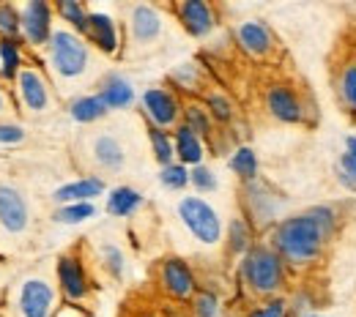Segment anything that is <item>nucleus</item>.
<instances>
[{"label":"nucleus","instance_id":"6e6552de","mask_svg":"<svg viewBox=\"0 0 356 317\" xmlns=\"http://www.w3.org/2000/svg\"><path fill=\"white\" fill-rule=\"evenodd\" d=\"M52 307H55V290L49 287V282L28 279L22 284V295H19L22 317H49Z\"/></svg>","mask_w":356,"mask_h":317},{"label":"nucleus","instance_id":"cd10ccee","mask_svg":"<svg viewBox=\"0 0 356 317\" xmlns=\"http://www.w3.org/2000/svg\"><path fill=\"white\" fill-rule=\"evenodd\" d=\"M227 241H230V252L233 255H247L252 249L250 243V225L244 219H233L227 230Z\"/></svg>","mask_w":356,"mask_h":317},{"label":"nucleus","instance_id":"7c9ffc66","mask_svg":"<svg viewBox=\"0 0 356 317\" xmlns=\"http://www.w3.org/2000/svg\"><path fill=\"white\" fill-rule=\"evenodd\" d=\"M184 115H186V126H189L197 137H206L209 132H211L209 110H203V107H197V104H189V107L184 110Z\"/></svg>","mask_w":356,"mask_h":317},{"label":"nucleus","instance_id":"c9c22d12","mask_svg":"<svg viewBox=\"0 0 356 317\" xmlns=\"http://www.w3.org/2000/svg\"><path fill=\"white\" fill-rule=\"evenodd\" d=\"M250 317H288V301L282 298H268L261 307H255Z\"/></svg>","mask_w":356,"mask_h":317},{"label":"nucleus","instance_id":"0eeeda50","mask_svg":"<svg viewBox=\"0 0 356 317\" xmlns=\"http://www.w3.org/2000/svg\"><path fill=\"white\" fill-rule=\"evenodd\" d=\"M143 112L148 115V121L156 126V129H168L178 121V107L176 96L165 88H151V91L143 93Z\"/></svg>","mask_w":356,"mask_h":317},{"label":"nucleus","instance_id":"f3484780","mask_svg":"<svg viewBox=\"0 0 356 317\" xmlns=\"http://www.w3.org/2000/svg\"><path fill=\"white\" fill-rule=\"evenodd\" d=\"M88 36L93 39V44L99 46L102 52L113 55L118 52V28H115V19L104 11H90L88 19Z\"/></svg>","mask_w":356,"mask_h":317},{"label":"nucleus","instance_id":"473e14b6","mask_svg":"<svg viewBox=\"0 0 356 317\" xmlns=\"http://www.w3.org/2000/svg\"><path fill=\"white\" fill-rule=\"evenodd\" d=\"M159 181L165 183L168 189H184L189 183V170L184 164H168V167H162Z\"/></svg>","mask_w":356,"mask_h":317},{"label":"nucleus","instance_id":"9d476101","mask_svg":"<svg viewBox=\"0 0 356 317\" xmlns=\"http://www.w3.org/2000/svg\"><path fill=\"white\" fill-rule=\"evenodd\" d=\"M58 282L69 301H83L88 295V276L77 257H60L58 260Z\"/></svg>","mask_w":356,"mask_h":317},{"label":"nucleus","instance_id":"7ed1b4c3","mask_svg":"<svg viewBox=\"0 0 356 317\" xmlns=\"http://www.w3.org/2000/svg\"><path fill=\"white\" fill-rule=\"evenodd\" d=\"M49 60L58 77L77 80L88 69V46L72 31H55L49 39Z\"/></svg>","mask_w":356,"mask_h":317},{"label":"nucleus","instance_id":"39448f33","mask_svg":"<svg viewBox=\"0 0 356 317\" xmlns=\"http://www.w3.org/2000/svg\"><path fill=\"white\" fill-rule=\"evenodd\" d=\"M19 25L31 44H49V39L55 33L52 31V8L44 0H31L19 14Z\"/></svg>","mask_w":356,"mask_h":317},{"label":"nucleus","instance_id":"c85d7f7f","mask_svg":"<svg viewBox=\"0 0 356 317\" xmlns=\"http://www.w3.org/2000/svg\"><path fill=\"white\" fill-rule=\"evenodd\" d=\"M96 214V208H93V203H72V205H63L58 214H55V219L60 222V225H80V222H86Z\"/></svg>","mask_w":356,"mask_h":317},{"label":"nucleus","instance_id":"a878e982","mask_svg":"<svg viewBox=\"0 0 356 317\" xmlns=\"http://www.w3.org/2000/svg\"><path fill=\"white\" fill-rule=\"evenodd\" d=\"M58 14L74 28V31H80V33H88V19H90V11L83 6V3H77V0H58Z\"/></svg>","mask_w":356,"mask_h":317},{"label":"nucleus","instance_id":"4468645a","mask_svg":"<svg viewBox=\"0 0 356 317\" xmlns=\"http://www.w3.org/2000/svg\"><path fill=\"white\" fill-rule=\"evenodd\" d=\"M162 287L173 298H189L195 293V273L184 260L170 257L162 263Z\"/></svg>","mask_w":356,"mask_h":317},{"label":"nucleus","instance_id":"c756f323","mask_svg":"<svg viewBox=\"0 0 356 317\" xmlns=\"http://www.w3.org/2000/svg\"><path fill=\"white\" fill-rule=\"evenodd\" d=\"M17 69H19V49L14 39H3L0 42V74L3 77H17Z\"/></svg>","mask_w":356,"mask_h":317},{"label":"nucleus","instance_id":"e433bc0d","mask_svg":"<svg viewBox=\"0 0 356 317\" xmlns=\"http://www.w3.org/2000/svg\"><path fill=\"white\" fill-rule=\"evenodd\" d=\"M206 101H209V112H211L217 121H230V118H233V104L227 101V96L211 93Z\"/></svg>","mask_w":356,"mask_h":317},{"label":"nucleus","instance_id":"c03bdc74","mask_svg":"<svg viewBox=\"0 0 356 317\" xmlns=\"http://www.w3.org/2000/svg\"><path fill=\"white\" fill-rule=\"evenodd\" d=\"M318 317H321V315H318Z\"/></svg>","mask_w":356,"mask_h":317},{"label":"nucleus","instance_id":"72a5a7b5","mask_svg":"<svg viewBox=\"0 0 356 317\" xmlns=\"http://www.w3.org/2000/svg\"><path fill=\"white\" fill-rule=\"evenodd\" d=\"M192 309H195V317H217V312H220V301H217L214 293L203 290V293H197Z\"/></svg>","mask_w":356,"mask_h":317},{"label":"nucleus","instance_id":"a19ab883","mask_svg":"<svg viewBox=\"0 0 356 317\" xmlns=\"http://www.w3.org/2000/svg\"><path fill=\"white\" fill-rule=\"evenodd\" d=\"M25 132L19 126H0V142H19Z\"/></svg>","mask_w":356,"mask_h":317},{"label":"nucleus","instance_id":"f8f14e48","mask_svg":"<svg viewBox=\"0 0 356 317\" xmlns=\"http://www.w3.org/2000/svg\"><path fill=\"white\" fill-rule=\"evenodd\" d=\"M0 225L8 232H22L28 227L25 197L11 186H0Z\"/></svg>","mask_w":356,"mask_h":317},{"label":"nucleus","instance_id":"b1692460","mask_svg":"<svg viewBox=\"0 0 356 317\" xmlns=\"http://www.w3.org/2000/svg\"><path fill=\"white\" fill-rule=\"evenodd\" d=\"M337 93H340V101L356 115V60H348L346 66H340V71H337Z\"/></svg>","mask_w":356,"mask_h":317},{"label":"nucleus","instance_id":"2eb2a0df","mask_svg":"<svg viewBox=\"0 0 356 317\" xmlns=\"http://www.w3.org/2000/svg\"><path fill=\"white\" fill-rule=\"evenodd\" d=\"M247 203L252 208V222H261L268 225L277 219V211H280V200L274 191H268L266 183H261L258 178L247 183Z\"/></svg>","mask_w":356,"mask_h":317},{"label":"nucleus","instance_id":"f257e3e1","mask_svg":"<svg viewBox=\"0 0 356 317\" xmlns=\"http://www.w3.org/2000/svg\"><path fill=\"white\" fill-rule=\"evenodd\" d=\"M326 241L329 238L323 235V230L315 222V216L310 211H305V214L280 219L277 225L271 227L268 246L285 260V266L305 268V266H312L323 255Z\"/></svg>","mask_w":356,"mask_h":317},{"label":"nucleus","instance_id":"2f4dec72","mask_svg":"<svg viewBox=\"0 0 356 317\" xmlns=\"http://www.w3.org/2000/svg\"><path fill=\"white\" fill-rule=\"evenodd\" d=\"M310 214L315 216V222L321 225L323 235H326V238H332V235H334V230H337V225H340L337 211H334L332 205H315V208H310Z\"/></svg>","mask_w":356,"mask_h":317},{"label":"nucleus","instance_id":"4be33fe9","mask_svg":"<svg viewBox=\"0 0 356 317\" xmlns=\"http://www.w3.org/2000/svg\"><path fill=\"white\" fill-rule=\"evenodd\" d=\"M140 205H143V194L129 189V186L113 189V194H110V200H107V211H110L113 216H129Z\"/></svg>","mask_w":356,"mask_h":317},{"label":"nucleus","instance_id":"f03ea898","mask_svg":"<svg viewBox=\"0 0 356 317\" xmlns=\"http://www.w3.org/2000/svg\"><path fill=\"white\" fill-rule=\"evenodd\" d=\"M285 273H288L285 260L266 243H255L241 260V279L258 295L274 298L285 284Z\"/></svg>","mask_w":356,"mask_h":317},{"label":"nucleus","instance_id":"ddd939ff","mask_svg":"<svg viewBox=\"0 0 356 317\" xmlns=\"http://www.w3.org/2000/svg\"><path fill=\"white\" fill-rule=\"evenodd\" d=\"M129 31H132V39L137 44H151L159 39L162 33V17L154 6H134L132 14H129Z\"/></svg>","mask_w":356,"mask_h":317},{"label":"nucleus","instance_id":"37998d69","mask_svg":"<svg viewBox=\"0 0 356 317\" xmlns=\"http://www.w3.org/2000/svg\"><path fill=\"white\" fill-rule=\"evenodd\" d=\"M3 107H6V98H3V93H0V112H3Z\"/></svg>","mask_w":356,"mask_h":317},{"label":"nucleus","instance_id":"aec40b11","mask_svg":"<svg viewBox=\"0 0 356 317\" xmlns=\"http://www.w3.org/2000/svg\"><path fill=\"white\" fill-rule=\"evenodd\" d=\"M93 159L104 170H121L124 167V145L113 135H102L93 139Z\"/></svg>","mask_w":356,"mask_h":317},{"label":"nucleus","instance_id":"423d86ee","mask_svg":"<svg viewBox=\"0 0 356 317\" xmlns=\"http://www.w3.org/2000/svg\"><path fill=\"white\" fill-rule=\"evenodd\" d=\"M266 110L282 123H302L305 121V104L299 93L291 85H271L266 91Z\"/></svg>","mask_w":356,"mask_h":317},{"label":"nucleus","instance_id":"79ce46f5","mask_svg":"<svg viewBox=\"0 0 356 317\" xmlns=\"http://www.w3.org/2000/svg\"><path fill=\"white\" fill-rule=\"evenodd\" d=\"M337 178H340V183H343L346 189L356 191V175L354 173H348V170H340V167H337Z\"/></svg>","mask_w":356,"mask_h":317},{"label":"nucleus","instance_id":"4c0bfd02","mask_svg":"<svg viewBox=\"0 0 356 317\" xmlns=\"http://www.w3.org/2000/svg\"><path fill=\"white\" fill-rule=\"evenodd\" d=\"M189 183H195L200 191H214L217 189V178H214V173L209 170V167H192V173H189Z\"/></svg>","mask_w":356,"mask_h":317},{"label":"nucleus","instance_id":"a211bd4d","mask_svg":"<svg viewBox=\"0 0 356 317\" xmlns=\"http://www.w3.org/2000/svg\"><path fill=\"white\" fill-rule=\"evenodd\" d=\"M104 191V181L102 178H80V181H72L66 186H60L55 191V200L63 203V205H72V203H90L93 197H99Z\"/></svg>","mask_w":356,"mask_h":317},{"label":"nucleus","instance_id":"f704fd0d","mask_svg":"<svg viewBox=\"0 0 356 317\" xmlns=\"http://www.w3.org/2000/svg\"><path fill=\"white\" fill-rule=\"evenodd\" d=\"M17 31H22V25H19V14H17V8L14 6H0V33H6V39H11V36H17Z\"/></svg>","mask_w":356,"mask_h":317},{"label":"nucleus","instance_id":"bb28decb","mask_svg":"<svg viewBox=\"0 0 356 317\" xmlns=\"http://www.w3.org/2000/svg\"><path fill=\"white\" fill-rule=\"evenodd\" d=\"M148 137H151V148H154L156 162H159L162 167L173 164V159H176V142L170 139V135H168L165 129L151 126V129H148Z\"/></svg>","mask_w":356,"mask_h":317},{"label":"nucleus","instance_id":"9b49d317","mask_svg":"<svg viewBox=\"0 0 356 317\" xmlns=\"http://www.w3.org/2000/svg\"><path fill=\"white\" fill-rule=\"evenodd\" d=\"M236 39H238V46L252 58H264L274 49V36H271L266 22H261V19H250L244 25H238Z\"/></svg>","mask_w":356,"mask_h":317},{"label":"nucleus","instance_id":"1a4fd4ad","mask_svg":"<svg viewBox=\"0 0 356 317\" xmlns=\"http://www.w3.org/2000/svg\"><path fill=\"white\" fill-rule=\"evenodd\" d=\"M178 19L186 28L189 36H209L217 25V14L203 0H184L178 6Z\"/></svg>","mask_w":356,"mask_h":317},{"label":"nucleus","instance_id":"5701e85b","mask_svg":"<svg viewBox=\"0 0 356 317\" xmlns=\"http://www.w3.org/2000/svg\"><path fill=\"white\" fill-rule=\"evenodd\" d=\"M69 112H72V118H74L77 123H93V121H99V118L107 112V104L102 101L99 93H96V96H80V98L72 101Z\"/></svg>","mask_w":356,"mask_h":317},{"label":"nucleus","instance_id":"58836bf2","mask_svg":"<svg viewBox=\"0 0 356 317\" xmlns=\"http://www.w3.org/2000/svg\"><path fill=\"white\" fill-rule=\"evenodd\" d=\"M340 170H348V173H354L356 175V137H348L346 139V153L340 156V164H337Z\"/></svg>","mask_w":356,"mask_h":317},{"label":"nucleus","instance_id":"ea45409f","mask_svg":"<svg viewBox=\"0 0 356 317\" xmlns=\"http://www.w3.org/2000/svg\"><path fill=\"white\" fill-rule=\"evenodd\" d=\"M104 260H107V268L113 271V276L124 273V255L115 246H104Z\"/></svg>","mask_w":356,"mask_h":317},{"label":"nucleus","instance_id":"412c9836","mask_svg":"<svg viewBox=\"0 0 356 317\" xmlns=\"http://www.w3.org/2000/svg\"><path fill=\"white\" fill-rule=\"evenodd\" d=\"M102 101L110 107V110H124V107H129L134 101V88L124 80V77H118V74H110L107 80H104V85H102Z\"/></svg>","mask_w":356,"mask_h":317},{"label":"nucleus","instance_id":"393cba45","mask_svg":"<svg viewBox=\"0 0 356 317\" xmlns=\"http://www.w3.org/2000/svg\"><path fill=\"white\" fill-rule=\"evenodd\" d=\"M230 170L241 178V181H255L258 178V156L252 148H238L233 156H230Z\"/></svg>","mask_w":356,"mask_h":317},{"label":"nucleus","instance_id":"dca6fc26","mask_svg":"<svg viewBox=\"0 0 356 317\" xmlns=\"http://www.w3.org/2000/svg\"><path fill=\"white\" fill-rule=\"evenodd\" d=\"M17 83H19V96L25 101V107L33 112H44L49 107V88H47L44 77L36 69H25V71H19Z\"/></svg>","mask_w":356,"mask_h":317},{"label":"nucleus","instance_id":"6ab92c4d","mask_svg":"<svg viewBox=\"0 0 356 317\" xmlns=\"http://www.w3.org/2000/svg\"><path fill=\"white\" fill-rule=\"evenodd\" d=\"M173 142H176L178 162H181L184 167H186V164L200 167V162H203V142H200V137L195 135V132H192L186 123H184V126H178Z\"/></svg>","mask_w":356,"mask_h":317},{"label":"nucleus","instance_id":"20e7f679","mask_svg":"<svg viewBox=\"0 0 356 317\" xmlns=\"http://www.w3.org/2000/svg\"><path fill=\"white\" fill-rule=\"evenodd\" d=\"M178 216L181 222L186 225V230L206 246H214L220 243L222 238V222H220V214L203 200V197H184L178 203Z\"/></svg>","mask_w":356,"mask_h":317}]
</instances>
